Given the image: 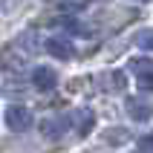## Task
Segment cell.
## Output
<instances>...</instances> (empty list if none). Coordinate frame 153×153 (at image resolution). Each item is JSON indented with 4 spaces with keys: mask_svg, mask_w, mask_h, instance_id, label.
Instances as JSON below:
<instances>
[{
    "mask_svg": "<svg viewBox=\"0 0 153 153\" xmlns=\"http://www.w3.org/2000/svg\"><path fill=\"white\" fill-rule=\"evenodd\" d=\"M6 127L12 130V133H26V130L35 124L32 113H29V107H23V104H9L6 107Z\"/></svg>",
    "mask_w": 153,
    "mask_h": 153,
    "instance_id": "6da1fadb",
    "label": "cell"
},
{
    "mask_svg": "<svg viewBox=\"0 0 153 153\" xmlns=\"http://www.w3.org/2000/svg\"><path fill=\"white\" fill-rule=\"evenodd\" d=\"M130 69H133V75H136L142 90H153V61L150 58H133Z\"/></svg>",
    "mask_w": 153,
    "mask_h": 153,
    "instance_id": "7a4b0ae2",
    "label": "cell"
},
{
    "mask_svg": "<svg viewBox=\"0 0 153 153\" xmlns=\"http://www.w3.org/2000/svg\"><path fill=\"white\" fill-rule=\"evenodd\" d=\"M32 84H35V90H41V93H49V90L58 87V72L52 67H35L32 69Z\"/></svg>",
    "mask_w": 153,
    "mask_h": 153,
    "instance_id": "3957f363",
    "label": "cell"
},
{
    "mask_svg": "<svg viewBox=\"0 0 153 153\" xmlns=\"http://www.w3.org/2000/svg\"><path fill=\"white\" fill-rule=\"evenodd\" d=\"M93 124H95V113L90 110V107H81V110H75L69 116V127H75L78 136H87V133L93 130Z\"/></svg>",
    "mask_w": 153,
    "mask_h": 153,
    "instance_id": "277c9868",
    "label": "cell"
},
{
    "mask_svg": "<svg viewBox=\"0 0 153 153\" xmlns=\"http://www.w3.org/2000/svg\"><path fill=\"white\" fill-rule=\"evenodd\" d=\"M41 46L49 52V55L61 58V61H72V58H75V49H72V43H69V41H64V38H46Z\"/></svg>",
    "mask_w": 153,
    "mask_h": 153,
    "instance_id": "5b68a950",
    "label": "cell"
},
{
    "mask_svg": "<svg viewBox=\"0 0 153 153\" xmlns=\"http://www.w3.org/2000/svg\"><path fill=\"white\" fill-rule=\"evenodd\" d=\"M67 130H69V119H67V116H55V119H46V121L41 124V133H43L46 139H52V142L61 139Z\"/></svg>",
    "mask_w": 153,
    "mask_h": 153,
    "instance_id": "8992f818",
    "label": "cell"
},
{
    "mask_svg": "<svg viewBox=\"0 0 153 153\" xmlns=\"http://www.w3.org/2000/svg\"><path fill=\"white\" fill-rule=\"evenodd\" d=\"M124 110H127V116L133 121H150V116H153V107L145 101V98H127Z\"/></svg>",
    "mask_w": 153,
    "mask_h": 153,
    "instance_id": "52a82bcc",
    "label": "cell"
},
{
    "mask_svg": "<svg viewBox=\"0 0 153 153\" xmlns=\"http://www.w3.org/2000/svg\"><path fill=\"white\" fill-rule=\"evenodd\" d=\"M136 46H139V49L153 52V29H142V32L136 35Z\"/></svg>",
    "mask_w": 153,
    "mask_h": 153,
    "instance_id": "ba28073f",
    "label": "cell"
},
{
    "mask_svg": "<svg viewBox=\"0 0 153 153\" xmlns=\"http://www.w3.org/2000/svg\"><path fill=\"white\" fill-rule=\"evenodd\" d=\"M104 139H107V142H116V145H121V142H127V130H107V133H104Z\"/></svg>",
    "mask_w": 153,
    "mask_h": 153,
    "instance_id": "9c48e42d",
    "label": "cell"
},
{
    "mask_svg": "<svg viewBox=\"0 0 153 153\" xmlns=\"http://www.w3.org/2000/svg\"><path fill=\"white\" fill-rule=\"evenodd\" d=\"M136 150H139V153H153V133L139 139V142H136Z\"/></svg>",
    "mask_w": 153,
    "mask_h": 153,
    "instance_id": "30bf717a",
    "label": "cell"
},
{
    "mask_svg": "<svg viewBox=\"0 0 153 153\" xmlns=\"http://www.w3.org/2000/svg\"><path fill=\"white\" fill-rule=\"evenodd\" d=\"M139 3H150V0H139Z\"/></svg>",
    "mask_w": 153,
    "mask_h": 153,
    "instance_id": "8fae6325",
    "label": "cell"
}]
</instances>
